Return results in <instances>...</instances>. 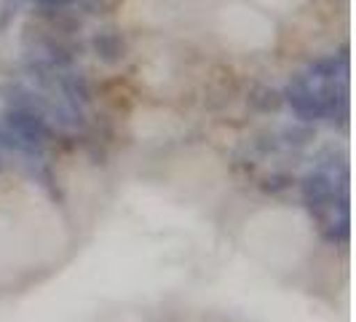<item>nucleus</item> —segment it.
I'll use <instances>...</instances> for the list:
<instances>
[{
  "instance_id": "7",
  "label": "nucleus",
  "mask_w": 356,
  "mask_h": 322,
  "mask_svg": "<svg viewBox=\"0 0 356 322\" xmlns=\"http://www.w3.org/2000/svg\"><path fill=\"white\" fill-rule=\"evenodd\" d=\"M289 183H292V178H289V175L276 172V175H268V178L263 180V191H268V194H279V191L289 188Z\"/></svg>"
},
{
  "instance_id": "6",
  "label": "nucleus",
  "mask_w": 356,
  "mask_h": 322,
  "mask_svg": "<svg viewBox=\"0 0 356 322\" xmlns=\"http://www.w3.org/2000/svg\"><path fill=\"white\" fill-rule=\"evenodd\" d=\"M250 102L257 107V110H263V113H276L279 107L284 105V97L276 89H270V86H257V89L250 94Z\"/></svg>"
},
{
  "instance_id": "1",
  "label": "nucleus",
  "mask_w": 356,
  "mask_h": 322,
  "mask_svg": "<svg viewBox=\"0 0 356 322\" xmlns=\"http://www.w3.org/2000/svg\"><path fill=\"white\" fill-rule=\"evenodd\" d=\"M3 124L8 126L27 148L43 145L51 135V129L46 124V116L33 113V110H22V107H6Z\"/></svg>"
},
{
  "instance_id": "3",
  "label": "nucleus",
  "mask_w": 356,
  "mask_h": 322,
  "mask_svg": "<svg viewBox=\"0 0 356 322\" xmlns=\"http://www.w3.org/2000/svg\"><path fill=\"white\" fill-rule=\"evenodd\" d=\"M300 194H303V201L308 204V210L321 217V215L327 213V210H332V204H335V183L332 178L327 175V172H308L300 183Z\"/></svg>"
},
{
  "instance_id": "8",
  "label": "nucleus",
  "mask_w": 356,
  "mask_h": 322,
  "mask_svg": "<svg viewBox=\"0 0 356 322\" xmlns=\"http://www.w3.org/2000/svg\"><path fill=\"white\" fill-rule=\"evenodd\" d=\"M78 0H35V6L40 8H49V11H56V8H67V6H75Z\"/></svg>"
},
{
  "instance_id": "2",
  "label": "nucleus",
  "mask_w": 356,
  "mask_h": 322,
  "mask_svg": "<svg viewBox=\"0 0 356 322\" xmlns=\"http://www.w3.org/2000/svg\"><path fill=\"white\" fill-rule=\"evenodd\" d=\"M284 97L289 107L298 113V118H303V121H319L321 118L319 89L314 86V81L308 75H292V81L286 84Z\"/></svg>"
},
{
  "instance_id": "5",
  "label": "nucleus",
  "mask_w": 356,
  "mask_h": 322,
  "mask_svg": "<svg viewBox=\"0 0 356 322\" xmlns=\"http://www.w3.org/2000/svg\"><path fill=\"white\" fill-rule=\"evenodd\" d=\"M346 54L343 56H319V59H314L311 65H308V78L311 81H335L340 72H346Z\"/></svg>"
},
{
  "instance_id": "4",
  "label": "nucleus",
  "mask_w": 356,
  "mask_h": 322,
  "mask_svg": "<svg viewBox=\"0 0 356 322\" xmlns=\"http://www.w3.org/2000/svg\"><path fill=\"white\" fill-rule=\"evenodd\" d=\"M94 52H97V56L102 62L115 65V62H121L126 56V43L118 33H99V36L94 38Z\"/></svg>"
}]
</instances>
